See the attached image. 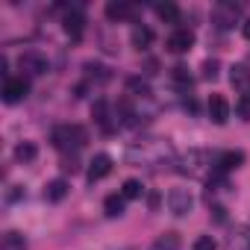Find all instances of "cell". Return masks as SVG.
<instances>
[{"label":"cell","instance_id":"1","mask_svg":"<svg viewBox=\"0 0 250 250\" xmlns=\"http://www.w3.org/2000/svg\"><path fill=\"white\" fill-rule=\"evenodd\" d=\"M124 159L130 165H136V168H162V165H171L177 159V153H174V145L168 139L147 136V139L133 142L127 150H124Z\"/></svg>","mask_w":250,"mask_h":250},{"label":"cell","instance_id":"2","mask_svg":"<svg viewBox=\"0 0 250 250\" xmlns=\"http://www.w3.org/2000/svg\"><path fill=\"white\" fill-rule=\"evenodd\" d=\"M209 171H215L209 150H188L177 159V174H183L188 180H203Z\"/></svg>","mask_w":250,"mask_h":250},{"label":"cell","instance_id":"3","mask_svg":"<svg viewBox=\"0 0 250 250\" xmlns=\"http://www.w3.org/2000/svg\"><path fill=\"white\" fill-rule=\"evenodd\" d=\"M53 145H56L62 153H68V150H80V147L85 145V130L77 127V124H62V127L53 130Z\"/></svg>","mask_w":250,"mask_h":250},{"label":"cell","instance_id":"4","mask_svg":"<svg viewBox=\"0 0 250 250\" xmlns=\"http://www.w3.org/2000/svg\"><path fill=\"white\" fill-rule=\"evenodd\" d=\"M168 209H171V215H177V218L191 215V209H194V194H191L188 188H171V191H168Z\"/></svg>","mask_w":250,"mask_h":250},{"label":"cell","instance_id":"5","mask_svg":"<svg viewBox=\"0 0 250 250\" xmlns=\"http://www.w3.org/2000/svg\"><path fill=\"white\" fill-rule=\"evenodd\" d=\"M18 65H21V71L33 74V77H42V74H47V71H50L47 56H44V53H39V50H24V53H21V59H18Z\"/></svg>","mask_w":250,"mask_h":250},{"label":"cell","instance_id":"6","mask_svg":"<svg viewBox=\"0 0 250 250\" xmlns=\"http://www.w3.org/2000/svg\"><path fill=\"white\" fill-rule=\"evenodd\" d=\"M30 94V80L21 74V77H6L3 80V100L6 103H18Z\"/></svg>","mask_w":250,"mask_h":250},{"label":"cell","instance_id":"7","mask_svg":"<svg viewBox=\"0 0 250 250\" xmlns=\"http://www.w3.org/2000/svg\"><path fill=\"white\" fill-rule=\"evenodd\" d=\"M165 47H168L171 53H188V50L194 47V33L186 30V27H180V30H174V33L168 36Z\"/></svg>","mask_w":250,"mask_h":250},{"label":"cell","instance_id":"8","mask_svg":"<svg viewBox=\"0 0 250 250\" xmlns=\"http://www.w3.org/2000/svg\"><path fill=\"white\" fill-rule=\"evenodd\" d=\"M244 165V150H224L221 156H215V174H229L235 168Z\"/></svg>","mask_w":250,"mask_h":250},{"label":"cell","instance_id":"9","mask_svg":"<svg viewBox=\"0 0 250 250\" xmlns=\"http://www.w3.org/2000/svg\"><path fill=\"white\" fill-rule=\"evenodd\" d=\"M238 15H241V9H238L235 3H218V6H215V12H212L215 24H218L221 30H229V27H235Z\"/></svg>","mask_w":250,"mask_h":250},{"label":"cell","instance_id":"10","mask_svg":"<svg viewBox=\"0 0 250 250\" xmlns=\"http://www.w3.org/2000/svg\"><path fill=\"white\" fill-rule=\"evenodd\" d=\"M112 174V156L109 153H97L91 162H88V183H100L103 177Z\"/></svg>","mask_w":250,"mask_h":250},{"label":"cell","instance_id":"11","mask_svg":"<svg viewBox=\"0 0 250 250\" xmlns=\"http://www.w3.org/2000/svg\"><path fill=\"white\" fill-rule=\"evenodd\" d=\"M206 112H209V118H212L215 124H227V118H229V103H227V97H224V94H212L209 103H206Z\"/></svg>","mask_w":250,"mask_h":250},{"label":"cell","instance_id":"12","mask_svg":"<svg viewBox=\"0 0 250 250\" xmlns=\"http://www.w3.org/2000/svg\"><path fill=\"white\" fill-rule=\"evenodd\" d=\"M224 250H250V224H241L235 227L229 235H227V244Z\"/></svg>","mask_w":250,"mask_h":250},{"label":"cell","instance_id":"13","mask_svg":"<svg viewBox=\"0 0 250 250\" xmlns=\"http://www.w3.org/2000/svg\"><path fill=\"white\" fill-rule=\"evenodd\" d=\"M106 18L109 21H130V18H136V6L124 3V0H118V3H106Z\"/></svg>","mask_w":250,"mask_h":250},{"label":"cell","instance_id":"14","mask_svg":"<svg viewBox=\"0 0 250 250\" xmlns=\"http://www.w3.org/2000/svg\"><path fill=\"white\" fill-rule=\"evenodd\" d=\"M229 83H232L235 91L247 94V91H250V68H247V65H232V68H229Z\"/></svg>","mask_w":250,"mask_h":250},{"label":"cell","instance_id":"15","mask_svg":"<svg viewBox=\"0 0 250 250\" xmlns=\"http://www.w3.org/2000/svg\"><path fill=\"white\" fill-rule=\"evenodd\" d=\"M68 188H71V186H68V180H62V177H59V180H50L47 188H44V197H47L50 203H59V200L68 197Z\"/></svg>","mask_w":250,"mask_h":250},{"label":"cell","instance_id":"16","mask_svg":"<svg viewBox=\"0 0 250 250\" xmlns=\"http://www.w3.org/2000/svg\"><path fill=\"white\" fill-rule=\"evenodd\" d=\"M91 115H94V121L100 124V130H103V133H112V130H115V127H112V121H109V103H106V100H94Z\"/></svg>","mask_w":250,"mask_h":250},{"label":"cell","instance_id":"17","mask_svg":"<svg viewBox=\"0 0 250 250\" xmlns=\"http://www.w3.org/2000/svg\"><path fill=\"white\" fill-rule=\"evenodd\" d=\"M130 42H133L136 50H147V47L153 44V30L145 27V24H139V27L133 30V36H130Z\"/></svg>","mask_w":250,"mask_h":250},{"label":"cell","instance_id":"18","mask_svg":"<svg viewBox=\"0 0 250 250\" xmlns=\"http://www.w3.org/2000/svg\"><path fill=\"white\" fill-rule=\"evenodd\" d=\"M124 209H127V197H124V194H109V197L103 200V212H106L109 218H121Z\"/></svg>","mask_w":250,"mask_h":250},{"label":"cell","instance_id":"19","mask_svg":"<svg viewBox=\"0 0 250 250\" xmlns=\"http://www.w3.org/2000/svg\"><path fill=\"white\" fill-rule=\"evenodd\" d=\"M83 30H85V15L83 12H68L65 15V33L74 36V39H80Z\"/></svg>","mask_w":250,"mask_h":250},{"label":"cell","instance_id":"20","mask_svg":"<svg viewBox=\"0 0 250 250\" xmlns=\"http://www.w3.org/2000/svg\"><path fill=\"white\" fill-rule=\"evenodd\" d=\"M127 91H130L136 100H150V85H147V80H142V77H130V80H127Z\"/></svg>","mask_w":250,"mask_h":250},{"label":"cell","instance_id":"21","mask_svg":"<svg viewBox=\"0 0 250 250\" xmlns=\"http://www.w3.org/2000/svg\"><path fill=\"white\" fill-rule=\"evenodd\" d=\"M0 250H27V238L15 229H9L3 238H0Z\"/></svg>","mask_w":250,"mask_h":250},{"label":"cell","instance_id":"22","mask_svg":"<svg viewBox=\"0 0 250 250\" xmlns=\"http://www.w3.org/2000/svg\"><path fill=\"white\" fill-rule=\"evenodd\" d=\"M36 156H39L36 142H21V145L15 147V159H18V162H24V165H27V162H33Z\"/></svg>","mask_w":250,"mask_h":250},{"label":"cell","instance_id":"23","mask_svg":"<svg viewBox=\"0 0 250 250\" xmlns=\"http://www.w3.org/2000/svg\"><path fill=\"white\" fill-rule=\"evenodd\" d=\"M153 250H180V235L177 232H162L153 244Z\"/></svg>","mask_w":250,"mask_h":250},{"label":"cell","instance_id":"24","mask_svg":"<svg viewBox=\"0 0 250 250\" xmlns=\"http://www.w3.org/2000/svg\"><path fill=\"white\" fill-rule=\"evenodd\" d=\"M156 15H159L165 24H177V21H180V9H177L174 3H159V6H156Z\"/></svg>","mask_w":250,"mask_h":250},{"label":"cell","instance_id":"25","mask_svg":"<svg viewBox=\"0 0 250 250\" xmlns=\"http://www.w3.org/2000/svg\"><path fill=\"white\" fill-rule=\"evenodd\" d=\"M142 183L139 180H124V186H121V194L127 197V200H136V197H142Z\"/></svg>","mask_w":250,"mask_h":250},{"label":"cell","instance_id":"26","mask_svg":"<svg viewBox=\"0 0 250 250\" xmlns=\"http://www.w3.org/2000/svg\"><path fill=\"white\" fill-rule=\"evenodd\" d=\"M171 77H174V83H177L180 88H191V74H188L186 65H177V68L171 71Z\"/></svg>","mask_w":250,"mask_h":250},{"label":"cell","instance_id":"27","mask_svg":"<svg viewBox=\"0 0 250 250\" xmlns=\"http://www.w3.org/2000/svg\"><path fill=\"white\" fill-rule=\"evenodd\" d=\"M235 112H238V118H241V121H250V91L238 97V103H235Z\"/></svg>","mask_w":250,"mask_h":250},{"label":"cell","instance_id":"28","mask_svg":"<svg viewBox=\"0 0 250 250\" xmlns=\"http://www.w3.org/2000/svg\"><path fill=\"white\" fill-rule=\"evenodd\" d=\"M191 250H218V244H215L212 235H200V238H194V247Z\"/></svg>","mask_w":250,"mask_h":250},{"label":"cell","instance_id":"29","mask_svg":"<svg viewBox=\"0 0 250 250\" xmlns=\"http://www.w3.org/2000/svg\"><path fill=\"white\" fill-rule=\"evenodd\" d=\"M218 68H221L218 59H206V62H203V80H215V77H218Z\"/></svg>","mask_w":250,"mask_h":250},{"label":"cell","instance_id":"30","mask_svg":"<svg viewBox=\"0 0 250 250\" xmlns=\"http://www.w3.org/2000/svg\"><path fill=\"white\" fill-rule=\"evenodd\" d=\"M18 197H24V188H21V186H12V191L6 194V200H12V203H15Z\"/></svg>","mask_w":250,"mask_h":250},{"label":"cell","instance_id":"31","mask_svg":"<svg viewBox=\"0 0 250 250\" xmlns=\"http://www.w3.org/2000/svg\"><path fill=\"white\" fill-rule=\"evenodd\" d=\"M212 212H215V221H218V224L227 221V209H224V206H212Z\"/></svg>","mask_w":250,"mask_h":250},{"label":"cell","instance_id":"32","mask_svg":"<svg viewBox=\"0 0 250 250\" xmlns=\"http://www.w3.org/2000/svg\"><path fill=\"white\" fill-rule=\"evenodd\" d=\"M244 36H247V39H250V18H247V21H244Z\"/></svg>","mask_w":250,"mask_h":250}]
</instances>
